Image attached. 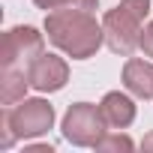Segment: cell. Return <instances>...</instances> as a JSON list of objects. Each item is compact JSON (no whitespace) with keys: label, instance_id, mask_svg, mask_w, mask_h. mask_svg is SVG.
I'll use <instances>...</instances> for the list:
<instances>
[{"label":"cell","instance_id":"1","mask_svg":"<svg viewBox=\"0 0 153 153\" xmlns=\"http://www.w3.org/2000/svg\"><path fill=\"white\" fill-rule=\"evenodd\" d=\"M45 30L48 39L75 60H87L90 54H96L105 36V30L96 24V18L87 9H54L45 18Z\"/></svg>","mask_w":153,"mask_h":153},{"label":"cell","instance_id":"2","mask_svg":"<svg viewBox=\"0 0 153 153\" xmlns=\"http://www.w3.org/2000/svg\"><path fill=\"white\" fill-rule=\"evenodd\" d=\"M0 123H3L0 147L6 150V147H12L15 138H33V135L48 132L51 123H54V108H51L45 99H24L18 108L3 111Z\"/></svg>","mask_w":153,"mask_h":153},{"label":"cell","instance_id":"3","mask_svg":"<svg viewBox=\"0 0 153 153\" xmlns=\"http://www.w3.org/2000/svg\"><path fill=\"white\" fill-rule=\"evenodd\" d=\"M105 117L96 105L90 102H78L72 105L63 117V135L66 141H72L75 147H96V141L105 135Z\"/></svg>","mask_w":153,"mask_h":153},{"label":"cell","instance_id":"4","mask_svg":"<svg viewBox=\"0 0 153 153\" xmlns=\"http://www.w3.org/2000/svg\"><path fill=\"white\" fill-rule=\"evenodd\" d=\"M102 30H105V42L114 54H123L129 57L135 48H138V39H141V18L135 12H129L123 3L111 12H105L102 18Z\"/></svg>","mask_w":153,"mask_h":153},{"label":"cell","instance_id":"5","mask_svg":"<svg viewBox=\"0 0 153 153\" xmlns=\"http://www.w3.org/2000/svg\"><path fill=\"white\" fill-rule=\"evenodd\" d=\"M66 78H69V66H66L60 57H54V54H39V57H33L30 66H27V81H30V87L39 90V93L60 90V87L66 84Z\"/></svg>","mask_w":153,"mask_h":153},{"label":"cell","instance_id":"6","mask_svg":"<svg viewBox=\"0 0 153 153\" xmlns=\"http://www.w3.org/2000/svg\"><path fill=\"white\" fill-rule=\"evenodd\" d=\"M42 54V36L33 30V27H12L6 36H3V51H0V63L3 69H12V63L18 57L24 60H33Z\"/></svg>","mask_w":153,"mask_h":153},{"label":"cell","instance_id":"7","mask_svg":"<svg viewBox=\"0 0 153 153\" xmlns=\"http://www.w3.org/2000/svg\"><path fill=\"white\" fill-rule=\"evenodd\" d=\"M123 84L138 99H153V63H144V60H135V57L126 60V66H123Z\"/></svg>","mask_w":153,"mask_h":153},{"label":"cell","instance_id":"8","mask_svg":"<svg viewBox=\"0 0 153 153\" xmlns=\"http://www.w3.org/2000/svg\"><path fill=\"white\" fill-rule=\"evenodd\" d=\"M99 111H102L105 123L114 126V129H126V126L135 120V105H132V99L123 96V93H117V90H114V93H105Z\"/></svg>","mask_w":153,"mask_h":153},{"label":"cell","instance_id":"9","mask_svg":"<svg viewBox=\"0 0 153 153\" xmlns=\"http://www.w3.org/2000/svg\"><path fill=\"white\" fill-rule=\"evenodd\" d=\"M27 78L12 69H3V93H0V99H3V105H12L18 99H24V90H27Z\"/></svg>","mask_w":153,"mask_h":153},{"label":"cell","instance_id":"10","mask_svg":"<svg viewBox=\"0 0 153 153\" xmlns=\"http://www.w3.org/2000/svg\"><path fill=\"white\" fill-rule=\"evenodd\" d=\"M33 3L39 6V9H93L96 6V0H33Z\"/></svg>","mask_w":153,"mask_h":153},{"label":"cell","instance_id":"11","mask_svg":"<svg viewBox=\"0 0 153 153\" xmlns=\"http://www.w3.org/2000/svg\"><path fill=\"white\" fill-rule=\"evenodd\" d=\"M135 144H132V138H126V135H102L99 141H96V150L99 153H105V150H132Z\"/></svg>","mask_w":153,"mask_h":153},{"label":"cell","instance_id":"12","mask_svg":"<svg viewBox=\"0 0 153 153\" xmlns=\"http://www.w3.org/2000/svg\"><path fill=\"white\" fill-rule=\"evenodd\" d=\"M123 6H126L129 12H135V15L144 21V15L150 12V0H123Z\"/></svg>","mask_w":153,"mask_h":153},{"label":"cell","instance_id":"13","mask_svg":"<svg viewBox=\"0 0 153 153\" xmlns=\"http://www.w3.org/2000/svg\"><path fill=\"white\" fill-rule=\"evenodd\" d=\"M138 45L144 48V54H147V57H153V21H150V24L141 30V39H138Z\"/></svg>","mask_w":153,"mask_h":153},{"label":"cell","instance_id":"14","mask_svg":"<svg viewBox=\"0 0 153 153\" xmlns=\"http://www.w3.org/2000/svg\"><path fill=\"white\" fill-rule=\"evenodd\" d=\"M141 147H144V150H153V132L144 138V144H141Z\"/></svg>","mask_w":153,"mask_h":153}]
</instances>
